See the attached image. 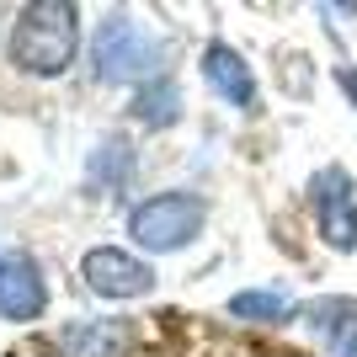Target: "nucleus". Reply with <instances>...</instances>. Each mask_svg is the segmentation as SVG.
Listing matches in <instances>:
<instances>
[{"label": "nucleus", "mask_w": 357, "mask_h": 357, "mask_svg": "<svg viewBox=\"0 0 357 357\" xmlns=\"http://www.w3.org/2000/svg\"><path fill=\"white\" fill-rule=\"evenodd\" d=\"M123 342V331L118 326H75L70 336H64V347H70V357H112Z\"/></svg>", "instance_id": "11"}, {"label": "nucleus", "mask_w": 357, "mask_h": 357, "mask_svg": "<svg viewBox=\"0 0 357 357\" xmlns=\"http://www.w3.org/2000/svg\"><path fill=\"white\" fill-rule=\"evenodd\" d=\"M128 171H134V149H128V139H123V134H107L102 144H96V155H91V181L118 187Z\"/></svg>", "instance_id": "10"}, {"label": "nucleus", "mask_w": 357, "mask_h": 357, "mask_svg": "<svg viewBox=\"0 0 357 357\" xmlns=\"http://www.w3.org/2000/svg\"><path fill=\"white\" fill-rule=\"evenodd\" d=\"M43 304H48V288H43L38 261L22 251L0 256V314L6 320H38Z\"/></svg>", "instance_id": "6"}, {"label": "nucleus", "mask_w": 357, "mask_h": 357, "mask_svg": "<svg viewBox=\"0 0 357 357\" xmlns=\"http://www.w3.org/2000/svg\"><path fill=\"white\" fill-rule=\"evenodd\" d=\"M314 219H320V235H326L331 251H357V192L352 176L342 165H326L314 176Z\"/></svg>", "instance_id": "4"}, {"label": "nucleus", "mask_w": 357, "mask_h": 357, "mask_svg": "<svg viewBox=\"0 0 357 357\" xmlns=\"http://www.w3.org/2000/svg\"><path fill=\"white\" fill-rule=\"evenodd\" d=\"M75 43H80V22H75V6L59 0H32L16 16L11 32V59L27 75H64V64L75 59Z\"/></svg>", "instance_id": "1"}, {"label": "nucleus", "mask_w": 357, "mask_h": 357, "mask_svg": "<svg viewBox=\"0 0 357 357\" xmlns=\"http://www.w3.org/2000/svg\"><path fill=\"white\" fill-rule=\"evenodd\" d=\"M86 283L102 298H139L155 288V272L118 245H96V251H86Z\"/></svg>", "instance_id": "5"}, {"label": "nucleus", "mask_w": 357, "mask_h": 357, "mask_svg": "<svg viewBox=\"0 0 357 357\" xmlns=\"http://www.w3.org/2000/svg\"><path fill=\"white\" fill-rule=\"evenodd\" d=\"M342 91H347V96L357 102V70H342Z\"/></svg>", "instance_id": "13"}, {"label": "nucleus", "mask_w": 357, "mask_h": 357, "mask_svg": "<svg viewBox=\"0 0 357 357\" xmlns=\"http://www.w3.org/2000/svg\"><path fill=\"white\" fill-rule=\"evenodd\" d=\"M155 64H160V43L134 16L123 11L107 16L102 32H96V80H112V86L118 80H144V75H155Z\"/></svg>", "instance_id": "2"}, {"label": "nucleus", "mask_w": 357, "mask_h": 357, "mask_svg": "<svg viewBox=\"0 0 357 357\" xmlns=\"http://www.w3.org/2000/svg\"><path fill=\"white\" fill-rule=\"evenodd\" d=\"M288 294H278V288H251V294H235L229 298V314L235 320H256V326H278V320H288Z\"/></svg>", "instance_id": "9"}, {"label": "nucleus", "mask_w": 357, "mask_h": 357, "mask_svg": "<svg viewBox=\"0 0 357 357\" xmlns=\"http://www.w3.org/2000/svg\"><path fill=\"white\" fill-rule=\"evenodd\" d=\"M197 229H203V203L187 192H160L128 213V235L144 251H181Z\"/></svg>", "instance_id": "3"}, {"label": "nucleus", "mask_w": 357, "mask_h": 357, "mask_svg": "<svg viewBox=\"0 0 357 357\" xmlns=\"http://www.w3.org/2000/svg\"><path fill=\"white\" fill-rule=\"evenodd\" d=\"M203 80H208L219 96H229L235 107H256V80H251V64L240 59L229 43H208L203 54Z\"/></svg>", "instance_id": "8"}, {"label": "nucleus", "mask_w": 357, "mask_h": 357, "mask_svg": "<svg viewBox=\"0 0 357 357\" xmlns=\"http://www.w3.org/2000/svg\"><path fill=\"white\" fill-rule=\"evenodd\" d=\"M134 112L149 123V128H165V123L176 118V86H171V80L144 86V91H139V102H134Z\"/></svg>", "instance_id": "12"}, {"label": "nucleus", "mask_w": 357, "mask_h": 357, "mask_svg": "<svg viewBox=\"0 0 357 357\" xmlns=\"http://www.w3.org/2000/svg\"><path fill=\"white\" fill-rule=\"evenodd\" d=\"M310 331L326 342L331 357H357V298H314Z\"/></svg>", "instance_id": "7"}]
</instances>
